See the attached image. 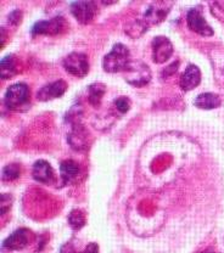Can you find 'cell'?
I'll return each instance as SVG.
<instances>
[{"label": "cell", "instance_id": "14", "mask_svg": "<svg viewBox=\"0 0 224 253\" xmlns=\"http://www.w3.org/2000/svg\"><path fill=\"white\" fill-rule=\"evenodd\" d=\"M68 144L71 145V147L78 151H83L84 149H88L89 145V134L86 130V128L80 125L73 126L72 130L68 134L67 136Z\"/></svg>", "mask_w": 224, "mask_h": 253}, {"label": "cell", "instance_id": "12", "mask_svg": "<svg viewBox=\"0 0 224 253\" xmlns=\"http://www.w3.org/2000/svg\"><path fill=\"white\" fill-rule=\"evenodd\" d=\"M201 82V72H200V68L197 67L194 63L188 65V67L185 68L184 73L181 75L180 82H179V85L183 89L184 91L192 90V89L196 88L197 85Z\"/></svg>", "mask_w": 224, "mask_h": 253}, {"label": "cell", "instance_id": "16", "mask_svg": "<svg viewBox=\"0 0 224 253\" xmlns=\"http://www.w3.org/2000/svg\"><path fill=\"white\" fill-rule=\"evenodd\" d=\"M222 104V100L218 96L217 94L213 93H204L197 95L196 99H195L194 105L199 109L202 110H213L217 109Z\"/></svg>", "mask_w": 224, "mask_h": 253}, {"label": "cell", "instance_id": "2", "mask_svg": "<svg viewBox=\"0 0 224 253\" xmlns=\"http://www.w3.org/2000/svg\"><path fill=\"white\" fill-rule=\"evenodd\" d=\"M4 104L15 112H25L30 109L31 91L27 84L18 82L10 85L4 95Z\"/></svg>", "mask_w": 224, "mask_h": 253}, {"label": "cell", "instance_id": "18", "mask_svg": "<svg viewBox=\"0 0 224 253\" xmlns=\"http://www.w3.org/2000/svg\"><path fill=\"white\" fill-rule=\"evenodd\" d=\"M1 78L11 79L16 75V57L15 55H6L1 59Z\"/></svg>", "mask_w": 224, "mask_h": 253}, {"label": "cell", "instance_id": "3", "mask_svg": "<svg viewBox=\"0 0 224 253\" xmlns=\"http://www.w3.org/2000/svg\"><path fill=\"white\" fill-rule=\"evenodd\" d=\"M131 63L129 49L125 44L117 43L112 46L111 51L105 55L102 60V67L109 73H117L126 71Z\"/></svg>", "mask_w": 224, "mask_h": 253}, {"label": "cell", "instance_id": "23", "mask_svg": "<svg viewBox=\"0 0 224 253\" xmlns=\"http://www.w3.org/2000/svg\"><path fill=\"white\" fill-rule=\"evenodd\" d=\"M178 66H179V61H176V62H173L172 65L167 66V67L162 71V77L168 78V77H171V76L175 75V73L177 72V70H178Z\"/></svg>", "mask_w": 224, "mask_h": 253}, {"label": "cell", "instance_id": "4", "mask_svg": "<svg viewBox=\"0 0 224 253\" xmlns=\"http://www.w3.org/2000/svg\"><path fill=\"white\" fill-rule=\"evenodd\" d=\"M66 72L75 77L83 78L89 72L88 56L83 52H71L62 61Z\"/></svg>", "mask_w": 224, "mask_h": 253}, {"label": "cell", "instance_id": "6", "mask_svg": "<svg viewBox=\"0 0 224 253\" xmlns=\"http://www.w3.org/2000/svg\"><path fill=\"white\" fill-rule=\"evenodd\" d=\"M186 22H188V27L195 33L202 37L213 36L212 27L205 20L201 7L197 6L189 10L188 14H186Z\"/></svg>", "mask_w": 224, "mask_h": 253}, {"label": "cell", "instance_id": "22", "mask_svg": "<svg viewBox=\"0 0 224 253\" xmlns=\"http://www.w3.org/2000/svg\"><path fill=\"white\" fill-rule=\"evenodd\" d=\"M12 202H14V197L10 194H1V214L4 215L7 213V211L11 208Z\"/></svg>", "mask_w": 224, "mask_h": 253}, {"label": "cell", "instance_id": "10", "mask_svg": "<svg viewBox=\"0 0 224 253\" xmlns=\"http://www.w3.org/2000/svg\"><path fill=\"white\" fill-rule=\"evenodd\" d=\"M152 60L155 63H163L167 61L173 54V44L165 36L155 37L151 43Z\"/></svg>", "mask_w": 224, "mask_h": 253}, {"label": "cell", "instance_id": "5", "mask_svg": "<svg viewBox=\"0 0 224 253\" xmlns=\"http://www.w3.org/2000/svg\"><path fill=\"white\" fill-rule=\"evenodd\" d=\"M34 240V234L30 229L20 228L2 241V247L9 251H21Z\"/></svg>", "mask_w": 224, "mask_h": 253}, {"label": "cell", "instance_id": "26", "mask_svg": "<svg viewBox=\"0 0 224 253\" xmlns=\"http://www.w3.org/2000/svg\"><path fill=\"white\" fill-rule=\"evenodd\" d=\"M205 253H213V252H205Z\"/></svg>", "mask_w": 224, "mask_h": 253}, {"label": "cell", "instance_id": "15", "mask_svg": "<svg viewBox=\"0 0 224 253\" xmlns=\"http://www.w3.org/2000/svg\"><path fill=\"white\" fill-rule=\"evenodd\" d=\"M60 173H61V179L64 184H70L80 175L81 167L76 161L65 160L60 165Z\"/></svg>", "mask_w": 224, "mask_h": 253}, {"label": "cell", "instance_id": "25", "mask_svg": "<svg viewBox=\"0 0 224 253\" xmlns=\"http://www.w3.org/2000/svg\"><path fill=\"white\" fill-rule=\"evenodd\" d=\"M81 253H99V246H97V244H95V242H91Z\"/></svg>", "mask_w": 224, "mask_h": 253}, {"label": "cell", "instance_id": "9", "mask_svg": "<svg viewBox=\"0 0 224 253\" xmlns=\"http://www.w3.org/2000/svg\"><path fill=\"white\" fill-rule=\"evenodd\" d=\"M66 21L61 16L51 18V20L38 21L32 26L31 33L32 36H38V34H45V36H54V34L60 33L65 30Z\"/></svg>", "mask_w": 224, "mask_h": 253}, {"label": "cell", "instance_id": "7", "mask_svg": "<svg viewBox=\"0 0 224 253\" xmlns=\"http://www.w3.org/2000/svg\"><path fill=\"white\" fill-rule=\"evenodd\" d=\"M125 72H127L126 81L134 86H143L149 83L150 79H151V73H150L149 67L144 65L143 62L131 61Z\"/></svg>", "mask_w": 224, "mask_h": 253}, {"label": "cell", "instance_id": "11", "mask_svg": "<svg viewBox=\"0 0 224 253\" xmlns=\"http://www.w3.org/2000/svg\"><path fill=\"white\" fill-rule=\"evenodd\" d=\"M66 90H67V83L62 79H59V81L46 84L43 88L39 89V91L37 93V99L39 101H49V100L61 97Z\"/></svg>", "mask_w": 224, "mask_h": 253}, {"label": "cell", "instance_id": "24", "mask_svg": "<svg viewBox=\"0 0 224 253\" xmlns=\"http://www.w3.org/2000/svg\"><path fill=\"white\" fill-rule=\"evenodd\" d=\"M21 18H22V12H21L20 10H14V11L9 15L7 20H9V22L11 23L12 26H17L18 23L21 22Z\"/></svg>", "mask_w": 224, "mask_h": 253}, {"label": "cell", "instance_id": "13", "mask_svg": "<svg viewBox=\"0 0 224 253\" xmlns=\"http://www.w3.org/2000/svg\"><path fill=\"white\" fill-rule=\"evenodd\" d=\"M34 180L43 184H50L55 180V173L50 163L45 160H39L34 163L32 169Z\"/></svg>", "mask_w": 224, "mask_h": 253}, {"label": "cell", "instance_id": "20", "mask_svg": "<svg viewBox=\"0 0 224 253\" xmlns=\"http://www.w3.org/2000/svg\"><path fill=\"white\" fill-rule=\"evenodd\" d=\"M21 174V166L18 163H10L2 169L1 179L4 181H12L17 179Z\"/></svg>", "mask_w": 224, "mask_h": 253}, {"label": "cell", "instance_id": "19", "mask_svg": "<svg viewBox=\"0 0 224 253\" xmlns=\"http://www.w3.org/2000/svg\"><path fill=\"white\" fill-rule=\"evenodd\" d=\"M68 224L73 230H80L86 225V215L83 211L81 210H72L68 214Z\"/></svg>", "mask_w": 224, "mask_h": 253}, {"label": "cell", "instance_id": "17", "mask_svg": "<svg viewBox=\"0 0 224 253\" xmlns=\"http://www.w3.org/2000/svg\"><path fill=\"white\" fill-rule=\"evenodd\" d=\"M106 91V86L102 83H93L88 86V101L93 107H99L102 96Z\"/></svg>", "mask_w": 224, "mask_h": 253}, {"label": "cell", "instance_id": "21", "mask_svg": "<svg viewBox=\"0 0 224 253\" xmlns=\"http://www.w3.org/2000/svg\"><path fill=\"white\" fill-rule=\"evenodd\" d=\"M115 107L120 113H127L131 109V100L127 96H120L115 100Z\"/></svg>", "mask_w": 224, "mask_h": 253}, {"label": "cell", "instance_id": "8", "mask_svg": "<svg viewBox=\"0 0 224 253\" xmlns=\"http://www.w3.org/2000/svg\"><path fill=\"white\" fill-rule=\"evenodd\" d=\"M71 14L81 25H88L95 18L97 6L95 1H73L70 5Z\"/></svg>", "mask_w": 224, "mask_h": 253}, {"label": "cell", "instance_id": "1", "mask_svg": "<svg viewBox=\"0 0 224 253\" xmlns=\"http://www.w3.org/2000/svg\"><path fill=\"white\" fill-rule=\"evenodd\" d=\"M171 6H172V4L165 1H156L147 4L146 9L141 12L140 16H138V17L133 21L131 30H128L127 33L129 36L134 37V34H135L134 32H138L139 37L140 34H143L144 32L149 30V27L162 22L168 12H170Z\"/></svg>", "mask_w": 224, "mask_h": 253}]
</instances>
